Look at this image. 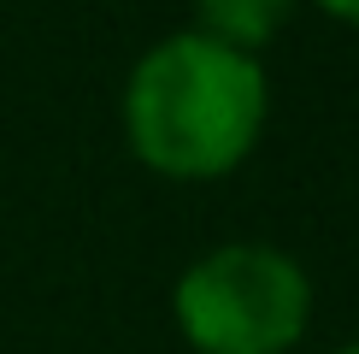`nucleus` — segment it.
Wrapping results in <instances>:
<instances>
[{"instance_id": "f03ea898", "label": "nucleus", "mask_w": 359, "mask_h": 354, "mask_svg": "<svg viewBox=\"0 0 359 354\" xmlns=\"http://www.w3.org/2000/svg\"><path fill=\"white\" fill-rule=\"evenodd\" d=\"M171 313L194 354H289L312 319V284L283 248L230 242L177 277Z\"/></svg>"}, {"instance_id": "39448f33", "label": "nucleus", "mask_w": 359, "mask_h": 354, "mask_svg": "<svg viewBox=\"0 0 359 354\" xmlns=\"http://www.w3.org/2000/svg\"><path fill=\"white\" fill-rule=\"evenodd\" d=\"M336 354H359V343H348V348H336Z\"/></svg>"}, {"instance_id": "20e7f679", "label": "nucleus", "mask_w": 359, "mask_h": 354, "mask_svg": "<svg viewBox=\"0 0 359 354\" xmlns=\"http://www.w3.org/2000/svg\"><path fill=\"white\" fill-rule=\"evenodd\" d=\"M324 6H330L336 18H348V24H359V0H324Z\"/></svg>"}, {"instance_id": "7ed1b4c3", "label": "nucleus", "mask_w": 359, "mask_h": 354, "mask_svg": "<svg viewBox=\"0 0 359 354\" xmlns=\"http://www.w3.org/2000/svg\"><path fill=\"white\" fill-rule=\"evenodd\" d=\"M194 6H201L206 36H212V41L248 53V48H259L265 36H277V24L289 18L294 0H194Z\"/></svg>"}, {"instance_id": "f257e3e1", "label": "nucleus", "mask_w": 359, "mask_h": 354, "mask_svg": "<svg viewBox=\"0 0 359 354\" xmlns=\"http://www.w3.org/2000/svg\"><path fill=\"white\" fill-rule=\"evenodd\" d=\"M136 154L165 177H218L265 124V77L248 53L212 36H171L124 88Z\"/></svg>"}]
</instances>
